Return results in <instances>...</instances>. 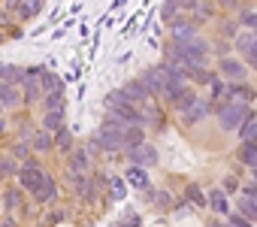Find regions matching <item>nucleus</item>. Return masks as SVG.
Wrapping results in <instances>:
<instances>
[{
	"mask_svg": "<svg viewBox=\"0 0 257 227\" xmlns=\"http://www.w3.org/2000/svg\"><path fill=\"white\" fill-rule=\"evenodd\" d=\"M209 206H212L215 212H221V215H224V212H227V200H224V194H221V191H212V197H209Z\"/></svg>",
	"mask_w": 257,
	"mask_h": 227,
	"instance_id": "obj_19",
	"label": "nucleus"
},
{
	"mask_svg": "<svg viewBox=\"0 0 257 227\" xmlns=\"http://www.w3.org/2000/svg\"><path fill=\"white\" fill-rule=\"evenodd\" d=\"M0 76H4L7 82H25V73L19 67H0Z\"/></svg>",
	"mask_w": 257,
	"mask_h": 227,
	"instance_id": "obj_17",
	"label": "nucleus"
},
{
	"mask_svg": "<svg viewBox=\"0 0 257 227\" xmlns=\"http://www.w3.org/2000/svg\"><path fill=\"white\" fill-rule=\"evenodd\" d=\"M0 170H4V173H19V167H16L13 158H0Z\"/></svg>",
	"mask_w": 257,
	"mask_h": 227,
	"instance_id": "obj_27",
	"label": "nucleus"
},
{
	"mask_svg": "<svg viewBox=\"0 0 257 227\" xmlns=\"http://www.w3.org/2000/svg\"><path fill=\"white\" fill-rule=\"evenodd\" d=\"M245 28H257V13H242V19H239Z\"/></svg>",
	"mask_w": 257,
	"mask_h": 227,
	"instance_id": "obj_28",
	"label": "nucleus"
},
{
	"mask_svg": "<svg viewBox=\"0 0 257 227\" xmlns=\"http://www.w3.org/2000/svg\"><path fill=\"white\" fill-rule=\"evenodd\" d=\"M43 176H46V173H43V170H40V164H34V161H28L25 167H19V179H22V188H25V191H31V194L37 191V185L43 182Z\"/></svg>",
	"mask_w": 257,
	"mask_h": 227,
	"instance_id": "obj_2",
	"label": "nucleus"
},
{
	"mask_svg": "<svg viewBox=\"0 0 257 227\" xmlns=\"http://www.w3.org/2000/svg\"><path fill=\"white\" fill-rule=\"evenodd\" d=\"M176 16V0H170V4L164 7V19H173Z\"/></svg>",
	"mask_w": 257,
	"mask_h": 227,
	"instance_id": "obj_30",
	"label": "nucleus"
},
{
	"mask_svg": "<svg viewBox=\"0 0 257 227\" xmlns=\"http://www.w3.org/2000/svg\"><path fill=\"white\" fill-rule=\"evenodd\" d=\"M239 215L242 218H257V200L254 197H242L239 200Z\"/></svg>",
	"mask_w": 257,
	"mask_h": 227,
	"instance_id": "obj_13",
	"label": "nucleus"
},
{
	"mask_svg": "<svg viewBox=\"0 0 257 227\" xmlns=\"http://www.w3.org/2000/svg\"><path fill=\"white\" fill-rule=\"evenodd\" d=\"M67 170H76V173H82V170H88V155H82V152H76L73 158H70V167Z\"/></svg>",
	"mask_w": 257,
	"mask_h": 227,
	"instance_id": "obj_18",
	"label": "nucleus"
},
{
	"mask_svg": "<svg viewBox=\"0 0 257 227\" xmlns=\"http://www.w3.org/2000/svg\"><path fill=\"white\" fill-rule=\"evenodd\" d=\"M61 109H49V116L43 119V125H46V131H61Z\"/></svg>",
	"mask_w": 257,
	"mask_h": 227,
	"instance_id": "obj_14",
	"label": "nucleus"
},
{
	"mask_svg": "<svg viewBox=\"0 0 257 227\" xmlns=\"http://www.w3.org/2000/svg\"><path fill=\"white\" fill-rule=\"evenodd\" d=\"M227 4H230V0H227Z\"/></svg>",
	"mask_w": 257,
	"mask_h": 227,
	"instance_id": "obj_36",
	"label": "nucleus"
},
{
	"mask_svg": "<svg viewBox=\"0 0 257 227\" xmlns=\"http://www.w3.org/2000/svg\"><path fill=\"white\" fill-rule=\"evenodd\" d=\"M218 116H221V128L224 131H239L251 116H254V112L245 106V103H227V106H218Z\"/></svg>",
	"mask_w": 257,
	"mask_h": 227,
	"instance_id": "obj_1",
	"label": "nucleus"
},
{
	"mask_svg": "<svg viewBox=\"0 0 257 227\" xmlns=\"http://www.w3.org/2000/svg\"><path fill=\"white\" fill-rule=\"evenodd\" d=\"M124 143H131V146L143 143V128H140V125H134L131 131H124Z\"/></svg>",
	"mask_w": 257,
	"mask_h": 227,
	"instance_id": "obj_21",
	"label": "nucleus"
},
{
	"mask_svg": "<svg viewBox=\"0 0 257 227\" xmlns=\"http://www.w3.org/2000/svg\"><path fill=\"white\" fill-rule=\"evenodd\" d=\"M13 152H16V158H28V143H19Z\"/></svg>",
	"mask_w": 257,
	"mask_h": 227,
	"instance_id": "obj_31",
	"label": "nucleus"
},
{
	"mask_svg": "<svg viewBox=\"0 0 257 227\" xmlns=\"http://www.w3.org/2000/svg\"><path fill=\"white\" fill-rule=\"evenodd\" d=\"M31 143H34V149H37V152H49L55 140H52V134H49V131H40V134H34V137H31Z\"/></svg>",
	"mask_w": 257,
	"mask_h": 227,
	"instance_id": "obj_12",
	"label": "nucleus"
},
{
	"mask_svg": "<svg viewBox=\"0 0 257 227\" xmlns=\"http://www.w3.org/2000/svg\"><path fill=\"white\" fill-rule=\"evenodd\" d=\"M206 112H209V106L197 100V103H194L191 109H185V125H197V122H200V119L206 116Z\"/></svg>",
	"mask_w": 257,
	"mask_h": 227,
	"instance_id": "obj_9",
	"label": "nucleus"
},
{
	"mask_svg": "<svg viewBox=\"0 0 257 227\" xmlns=\"http://www.w3.org/2000/svg\"><path fill=\"white\" fill-rule=\"evenodd\" d=\"M239 161L248 164V167H257V143H245L239 149Z\"/></svg>",
	"mask_w": 257,
	"mask_h": 227,
	"instance_id": "obj_11",
	"label": "nucleus"
},
{
	"mask_svg": "<svg viewBox=\"0 0 257 227\" xmlns=\"http://www.w3.org/2000/svg\"><path fill=\"white\" fill-rule=\"evenodd\" d=\"M19 203H22V191H7V206L16 209Z\"/></svg>",
	"mask_w": 257,
	"mask_h": 227,
	"instance_id": "obj_26",
	"label": "nucleus"
},
{
	"mask_svg": "<svg viewBox=\"0 0 257 227\" xmlns=\"http://www.w3.org/2000/svg\"><path fill=\"white\" fill-rule=\"evenodd\" d=\"M34 197H37L40 203H49V200H55V179H52V176H43V182L37 185Z\"/></svg>",
	"mask_w": 257,
	"mask_h": 227,
	"instance_id": "obj_6",
	"label": "nucleus"
},
{
	"mask_svg": "<svg viewBox=\"0 0 257 227\" xmlns=\"http://www.w3.org/2000/svg\"><path fill=\"white\" fill-rule=\"evenodd\" d=\"M230 224H233V227H248V221H245L242 215H233V221H230Z\"/></svg>",
	"mask_w": 257,
	"mask_h": 227,
	"instance_id": "obj_32",
	"label": "nucleus"
},
{
	"mask_svg": "<svg viewBox=\"0 0 257 227\" xmlns=\"http://www.w3.org/2000/svg\"><path fill=\"white\" fill-rule=\"evenodd\" d=\"M173 37H176V43H185V40H194L197 37V25L194 22H176L173 25Z\"/></svg>",
	"mask_w": 257,
	"mask_h": 227,
	"instance_id": "obj_5",
	"label": "nucleus"
},
{
	"mask_svg": "<svg viewBox=\"0 0 257 227\" xmlns=\"http://www.w3.org/2000/svg\"><path fill=\"white\" fill-rule=\"evenodd\" d=\"M221 73H224L227 79H245V67H242L239 61H233V58H224V61H221Z\"/></svg>",
	"mask_w": 257,
	"mask_h": 227,
	"instance_id": "obj_8",
	"label": "nucleus"
},
{
	"mask_svg": "<svg viewBox=\"0 0 257 227\" xmlns=\"http://www.w3.org/2000/svg\"><path fill=\"white\" fill-rule=\"evenodd\" d=\"M127 176H131V182H134L137 188H149V176H146V173H143L140 167H134L131 173H127Z\"/></svg>",
	"mask_w": 257,
	"mask_h": 227,
	"instance_id": "obj_20",
	"label": "nucleus"
},
{
	"mask_svg": "<svg viewBox=\"0 0 257 227\" xmlns=\"http://www.w3.org/2000/svg\"><path fill=\"white\" fill-rule=\"evenodd\" d=\"M40 7H43V0H31V4H25V7H22V19L37 16V13H40Z\"/></svg>",
	"mask_w": 257,
	"mask_h": 227,
	"instance_id": "obj_24",
	"label": "nucleus"
},
{
	"mask_svg": "<svg viewBox=\"0 0 257 227\" xmlns=\"http://www.w3.org/2000/svg\"><path fill=\"white\" fill-rule=\"evenodd\" d=\"M146 88H149V94H164L167 91V85H164V76H161V70H149L146 73V82H143Z\"/></svg>",
	"mask_w": 257,
	"mask_h": 227,
	"instance_id": "obj_7",
	"label": "nucleus"
},
{
	"mask_svg": "<svg viewBox=\"0 0 257 227\" xmlns=\"http://www.w3.org/2000/svg\"><path fill=\"white\" fill-rule=\"evenodd\" d=\"M61 103H64V91L61 88L46 91V109H61Z\"/></svg>",
	"mask_w": 257,
	"mask_h": 227,
	"instance_id": "obj_16",
	"label": "nucleus"
},
{
	"mask_svg": "<svg viewBox=\"0 0 257 227\" xmlns=\"http://www.w3.org/2000/svg\"><path fill=\"white\" fill-rule=\"evenodd\" d=\"M124 97H127V103H140V100L146 103L149 100V88L143 85V79L140 82H127L124 85Z\"/></svg>",
	"mask_w": 257,
	"mask_h": 227,
	"instance_id": "obj_4",
	"label": "nucleus"
},
{
	"mask_svg": "<svg viewBox=\"0 0 257 227\" xmlns=\"http://www.w3.org/2000/svg\"><path fill=\"white\" fill-rule=\"evenodd\" d=\"M25 94H28V100H37L40 97V88H37V82L31 79V82H25Z\"/></svg>",
	"mask_w": 257,
	"mask_h": 227,
	"instance_id": "obj_25",
	"label": "nucleus"
},
{
	"mask_svg": "<svg viewBox=\"0 0 257 227\" xmlns=\"http://www.w3.org/2000/svg\"><path fill=\"white\" fill-rule=\"evenodd\" d=\"M70 146H73V137H70V131L61 128V131H58V149H61V152H70Z\"/></svg>",
	"mask_w": 257,
	"mask_h": 227,
	"instance_id": "obj_23",
	"label": "nucleus"
},
{
	"mask_svg": "<svg viewBox=\"0 0 257 227\" xmlns=\"http://www.w3.org/2000/svg\"><path fill=\"white\" fill-rule=\"evenodd\" d=\"M230 97H242V103H248V100H254V91L248 88V85H230V91H227Z\"/></svg>",
	"mask_w": 257,
	"mask_h": 227,
	"instance_id": "obj_15",
	"label": "nucleus"
},
{
	"mask_svg": "<svg viewBox=\"0 0 257 227\" xmlns=\"http://www.w3.org/2000/svg\"><path fill=\"white\" fill-rule=\"evenodd\" d=\"M251 52H257V40H254V46H251Z\"/></svg>",
	"mask_w": 257,
	"mask_h": 227,
	"instance_id": "obj_35",
	"label": "nucleus"
},
{
	"mask_svg": "<svg viewBox=\"0 0 257 227\" xmlns=\"http://www.w3.org/2000/svg\"><path fill=\"white\" fill-rule=\"evenodd\" d=\"M239 140H242V143H257V119H254V116L239 128Z\"/></svg>",
	"mask_w": 257,
	"mask_h": 227,
	"instance_id": "obj_10",
	"label": "nucleus"
},
{
	"mask_svg": "<svg viewBox=\"0 0 257 227\" xmlns=\"http://www.w3.org/2000/svg\"><path fill=\"white\" fill-rule=\"evenodd\" d=\"M191 70H194V79H197L200 85H212V82H215V76H212L209 70H203V67H191Z\"/></svg>",
	"mask_w": 257,
	"mask_h": 227,
	"instance_id": "obj_22",
	"label": "nucleus"
},
{
	"mask_svg": "<svg viewBox=\"0 0 257 227\" xmlns=\"http://www.w3.org/2000/svg\"><path fill=\"white\" fill-rule=\"evenodd\" d=\"M218 94H224V85L221 82H212V97H218Z\"/></svg>",
	"mask_w": 257,
	"mask_h": 227,
	"instance_id": "obj_33",
	"label": "nucleus"
},
{
	"mask_svg": "<svg viewBox=\"0 0 257 227\" xmlns=\"http://www.w3.org/2000/svg\"><path fill=\"white\" fill-rule=\"evenodd\" d=\"M131 158H134L137 164H143V167H152V164L158 161V152H155L152 146L140 143V146H134V149H131Z\"/></svg>",
	"mask_w": 257,
	"mask_h": 227,
	"instance_id": "obj_3",
	"label": "nucleus"
},
{
	"mask_svg": "<svg viewBox=\"0 0 257 227\" xmlns=\"http://www.w3.org/2000/svg\"><path fill=\"white\" fill-rule=\"evenodd\" d=\"M188 200H197V203H203V197H200V191H197V188H191V191H188Z\"/></svg>",
	"mask_w": 257,
	"mask_h": 227,
	"instance_id": "obj_34",
	"label": "nucleus"
},
{
	"mask_svg": "<svg viewBox=\"0 0 257 227\" xmlns=\"http://www.w3.org/2000/svg\"><path fill=\"white\" fill-rule=\"evenodd\" d=\"M251 46H254V37H242V40H236V49H242V52H251Z\"/></svg>",
	"mask_w": 257,
	"mask_h": 227,
	"instance_id": "obj_29",
	"label": "nucleus"
}]
</instances>
